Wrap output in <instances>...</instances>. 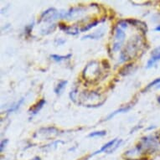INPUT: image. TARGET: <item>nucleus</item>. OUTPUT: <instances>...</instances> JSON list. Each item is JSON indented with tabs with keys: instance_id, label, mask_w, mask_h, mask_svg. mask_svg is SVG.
<instances>
[{
	"instance_id": "15",
	"label": "nucleus",
	"mask_w": 160,
	"mask_h": 160,
	"mask_svg": "<svg viewBox=\"0 0 160 160\" xmlns=\"http://www.w3.org/2000/svg\"><path fill=\"white\" fill-rule=\"evenodd\" d=\"M99 23H100L99 20H96V21L92 22V23H90V24H87V25H85V26L83 27L82 29H81V31L82 32L88 31V30L92 29V28H94V27L97 26V24H99Z\"/></svg>"
},
{
	"instance_id": "10",
	"label": "nucleus",
	"mask_w": 160,
	"mask_h": 160,
	"mask_svg": "<svg viewBox=\"0 0 160 160\" xmlns=\"http://www.w3.org/2000/svg\"><path fill=\"white\" fill-rule=\"evenodd\" d=\"M103 35H104V30H103V29H100V30H98V31L94 32L93 34H87V35H85V36L82 37V39H101Z\"/></svg>"
},
{
	"instance_id": "20",
	"label": "nucleus",
	"mask_w": 160,
	"mask_h": 160,
	"mask_svg": "<svg viewBox=\"0 0 160 160\" xmlns=\"http://www.w3.org/2000/svg\"><path fill=\"white\" fill-rule=\"evenodd\" d=\"M118 24H119V26L122 27V29H127L128 28V23L127 22V20H121V21L118 22Z\"/></svg>"
},
{
	"instance_id": "14",
	"label": "nucleus",
	"mask_w": 160,
	"mask_h": 160,
	"mask_svg": "<svg viewBox=\"0 0 160 160\" xmlns=\"http://www.w3.org/2000/svg\"><path fill=\"white\" fill-rule=\"evenodd\" d=\"M132 66H133L132 64H128V65H127V66H124L123 68H122V70L120 71L119 73H120L121 76H126V75H128V74H129L131 72V69L132 68Z\"/></svg>"
},
{
	"instance_id": "4",
	"label": "nucleus",
	"mask_w": 160,
	"mask_h": 160,
	"mask_svg": "<svg viewBox=\"0 0 160 160\" xmlns=\"http://www.w3.org/2000/svg\"><path fill=\"white\" fill-rule=\"evenodd\" d=\"M158 61H160V46L159 47H157L152 51L151 57H150V59L148 61L147 67L148 68H151Z\"/></svg>"
},
{
	"instance_id": "21",
	"label": "nucleus",
	"mask_w": 160,
	"mask_h": 160,
	"mask_svg": "<svg viewBox=\"0 0 160 160\" xmlns=\"http://www.w3.org/2000/svg\"><path fill=\"white\" fill-rule=\"evenodd\" d=\"M8 139H4V140H3V141L1 142V147H0V150H1V152H3V148L6 147V145H7V143H8Z\"/></svg>"
},
{
	"instance_id": "9",
	"label": "nucleus",
	"mask_w": 160,
	"mask_h": 160,
	"mask_svg": "<svg viewBox=\"0 0 160 160\" xmlns=\"http://www.w3.org/2000/svg\"><path fill=\"white\" fill-rule=\"evenodd\" d=\"M132 108V106L131 105H128V106H126L125 108H120V109H118V110H116L115 112H113L110 114V115L108 116V118H105V121H108V120H110L112 119V118H114L116 115H118V113H123V112H128L131 108Z\"/></svg>"
},
{
	"instance_id": "26",
	"label": "nucleus",
	"mask_w": 160,
	"mask_h": 160,
	"mask_svg": "<svg viewBox=\"0 0 160 160\" xmlns=\"http://www.w3.org/2000/svg\"><path fill=\"white\" fill-rule=\"evenodd\" d=\"M157 88H158V89H159V88H160V84H159V85H158Z\"/></svg>"
},
{
	"instance_id": "18",
	"label": "nucleus",
	"mask_w": 160,
	"mask_h": 160,
	"mask_svg": "<svg viewBox=\"0 0 160 160\" xmlns=\"http://www.w3.org/2000/svg\"><path fill=\"white\" fill-rule=\"evenodd\" d=\"M160 83V78H158V79H155L153 82H152L151 83H149V84L148 85L147 87H145L144 90L142 91V92H144V91H148V90L149 89V88H151L152 87H153V86H155V85H158Z\"/></svg>"
},
{
	"instance_id": "19",
	"label": "nucleus",
	"mask_w": 160,
	"mask_h": 160,
	"mask_svg": "<svg viewBox=\"0 0 160 160\" xmlns=\"http://www.w3.org/2000/svg\"><path fill=\"white\" fill-rule=\"evenodd\" d=\"M76 94H77V89H75V90H73V91H71V93H70V98H71V101L76 102Z\"/></svg>"
},
{
	"instance_id": "17",
	"label": "nucleus",
	"mask_w": 160,
	"mask_h": 160,
	"mask_svg": "<svg viewBox=\"0 0 160 160\" xmlns=\"http://www.w3.org/2000/svg\"><path fill=\"white\" fill-rule=\"evenodd\" d=\"M107 134V132L102 130V131H96V132H92L91 133L88 135L89 138H94V137H103L105 136Z\"/></svg>"
},
{
	"instance_id": "11",
	"label": "nucleus",
	"mask_w": 160,
	"mask_h": 160,
	"mask_svg": "<svg viewBox=\"0 0 160 160\" xmlns=\"http://www.w3.org/2000/svg\"><path fill=\"white\" fill-rule=\"evenodd\" d=\"M72 56L71 54H68L66 55H50V58L53 61H56V62H61L63 61H66Z\"/></svg>"
},
{
	"instance_id": "24",
	"label": "nucleus",
	"mask_w": 160,
	"mask_h": 160,
	"mask_svg": "<svg viewBox=\"0 0 160 160\" xmlns=\"http://www.w3.org/2000/svg\"><path fill=\"white\" fill-rule=\"evenodd\" d=\"M31 160H41V158H40L38 157V156H37V157H34V158H32Z\"/></svg>"
},
{
	"instance_id": "25",
	"label": "nucleus",
	"mask_w": 160,
	"mask_h": 160,
	"mask_svg": "<svg viewBox=\"0 0 160 160\" xmlns=\"http://www.w3.org/2000/svg\"><path fill=\"white\" fill-rule=\"evenodd\" d=\"M158 102L160 103V97H158Z\"/></svg>"
},
{
	"instance_id": "23",
	"label": "nucleus",
	"mask_w": 160,
	"mask_h": 160,
	"mask_svg": "<svg viewBox=\"0 0 160 160\" xmlns=\"http://www.w3.org/2000/svg\"><path fill=\"white\" fill-rule=\"evenodd\" d=\"M155 30H156V31L160 32V25H158V26L155 28Z\"/></svg>"
},
{
	"instance_id": "6",
	"label": "nucleus",
	"mask_w": 160,
	"mask_h": 160,
	"mask_svg": "<svg viewBox=\"0 0 160 160\" xmlns=\"http://www.w3.org/2000/svg\"><path fill=\"white\" fill-rule=\"evenodd\" d=\"M127 22L128 24H132L133 26L138 27V29L142 31L144 34H146L148 31V28H147V24H145L144 22L140 21V20H137V19H134V18H129V19H127Z\"/></svg>"
},
{
	"instance_id": "7",
	"label": "nucleus",
	"mask_w": 160,
	"mask_h": 160,
	"mask_svg": "<svg viewBox=\"0 0 160 160\" xmlns=\"http://www.w3.org/2000/svg\"><path fill=\"white\" fill-rule=\"evenodd\" d=\"M46 103V102H45V99H41L39 100V102L35 104V105L33 107V108H31L30 110H29V112H30V114H31L32 116H34L36 115L37 113L39 112V111L41 110L43 108V107L45 106V104Z\"/></svg>"
},
{
	"instance_id": "22",
	"label": "nucleus",
	"mask_w": 160,
	"mask_h": 160,
	"mask_svg": "<svg viewBox=\"0 0 160 160\" xmlns=\"http://www.w3.org/2000/svg\"><path fill=\"white\" fill-rule=\"evenodd\" d=\"M33 28H34V23L32 24H29V25H27V26L25 27V32H26L27 34H30Z\"/></svg>"
},
{
	"instance_id": "13",
	"label": "nucleus",
	"mask_w": 160,
	"mask_h": 160,
	"mask_svg": "<svg viewBox=\"0 0 160 160\" xmlns=\"http://www.w3.org/2000/svg\"><path fill=\"white\" fill-rule=\"evenodd\" d=\"M24 98H21V99L19 100L18 102H17L15 104H13V105L12 106V107H11L8 111H7V112L10 113V112H16V111L18 110V108H20V106L22 105V103L24 102Z\"/></svg>"
},
{
	"instance_id": "8",
	"label": "nucleus",
	"mask_w": 160,
	"mask_h": 160,
	"mask_svg": "<svg viewBox=\"0 0 160 160\" xmlns=\"http://www.w3.org/2000/svg\"><path fill=\"white\" fill-rule=\"evenodd\" d=\"M118 138H115V139H112V141H110V142H108V143H106L105 145H103L102 147L101 148V149L98 150V151H96V152H94V153H92V154L90 155V157H92V156H94V155L96 154H98V153H101V152H105L106 151H108L109 148H111L112 147L113 145L115 144L116 142L118 141Z\"/></svg>"
},
{
	"instance_id": "1",
	"label": "nucleus",
	"mask_w": 160,
	"mask_h": 160,
	"mask_svg": "<svg viewBox=\"0 0 160 160\" xmlns=\"http://www.w3.org/2000/svg\"><path fill=\"white\" fill-rule=\"evenodd\" d=\"M139 45H140V37L136 36L134 38H131V39L128 43V45H126L125 49L121 52V55H120L121 61H120V62L128 61L131 60L132 57H134L138 53Z\"/></svg>"
},
{
	"instance_id": "12",
	"label": "nucleus",
	"mask_w": 160,
	"mask_h": 160,
	"mask_svg": "<svg viewBox=\"0 0 160 160\" xmlns=\"http://www.w3.org/2000/svg\"><path fill=\"white\" fill-rule=\"evenodd\" d=\"M67 84V81H61L57 84V86L55 87L54 89V92L56 95H61L62 91H63L65 88H66V86Z\"/></svg>"
},
{
	"instance_id": "5",
	"label": "nucleus",
	"mask_w": 160,
	"mask_h": 160,
	"mask_svg": "<svg viewBox=\"0 0 160 160\" xmlns=\"http://www.w3.org/2000/svg\"><path fill=\"white\" fill-rule=\"evenodd\" d=\"M59 27L61 30H63V31H65V33L70 34V35H76V34H79V29L77 27L67 26L66 24H62V23L59 24Z\"/></svg>"
},
{
	"instance_id": "16",
	"label": "nucleus",
	"mask_w": 160,
	"mask_h": 160,
	"mask_svg": "<svg viewBox=\"0 0 160 160\" xmlns=\"http://www.w3.org/2000/svg\"><path fill=\"white\" fill-rule=\"evenodd\" d=\"M122 142V139H120V140H118V141L116 142L115 144L113 145L112 147L111 148H109L108 151H106V152H107V153H112L113 152H115L116 150L118 149V148H119V146L121 145Z\"/></svg>"
},
{
	"instance_id": "2",
	"label": "nucleus",
	"mask_w": 160,
	"mask_h": 160,
	"mask_svg": "<svg viewBox=\"0 0 160 160\" xmlns=\"http://www.w3.org/2000/svg\"><path fill=\"white\" fill-rule=\"evenodd\" d=\"M100 68L98 64L96 61H92L86 66V68L83 71L82 76L85 80L92 82V80H97V78L100 75Z\"/></svg>"
},
{
	"instance_id": "3",
	"label": "nucleus",
	"mask_w": 160,
	"mask_h": 160,
	"mask_svg": "<svg viewBox=\"0 0 160 160\" xmlns=\"http://www.w3.org/2000/svg\"><path fill=\"white\" fill-rule=\"evenodd\" d=\"M115 35H114V41H113L112 50L113 51H118L121 49L122 45L123 44L124 39H125V32L119 27H116L114 30Z\"/></svg>"
}]
</instances>
